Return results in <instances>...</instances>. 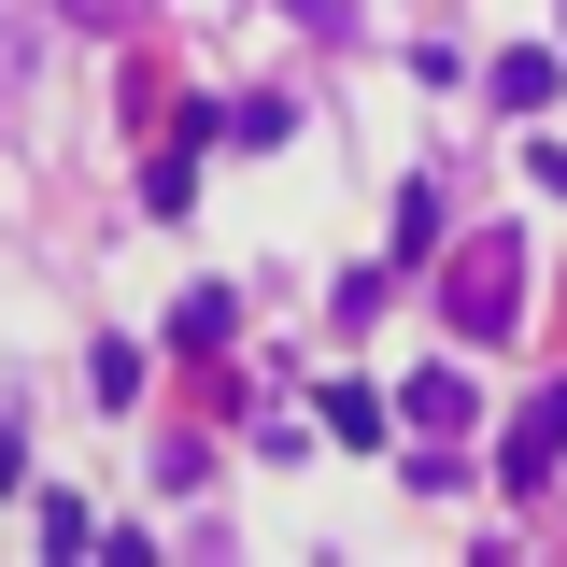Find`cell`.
Returning a JSON list of instances; mask_svg holds the SVG:
<instances>
[{"mask_svg":"<svg viewBox=\"0 0 567 567\" xmlns=\"http://www.w3.org/2000/svg\"><path fill=\"white\" fill-rule=\"evenodd\" d=\"M554 454H567V383H554L525 425H511V483H554Z\"/></svg>","mask_w":567,"mask_h":567,"instance_id":"6da1fadb","label":"cell"},{"mask_svg":"<svg viewBox=\"0 0 567 567\" xmlns=\"http://www.w3.org/2000/svg\"><path fill=\"white\" fill-rule=\"evenodd\" d=\"M511 312V241H483L468 270H454V327H496Z\"/></svg>","mask_w":567,"mask_h":567,"instance_id":"7a4b0ae2","label":"cell"},{"mask_svg":"<svg viewBox=\"0 0 567 567\" xmlns=\"http://www.w3.org/2000/svg\"><path fill=\"white\" fill-rule=\"evenodd\" d=\"M327 425H341L354 454H383V425H398V412H383V398H369V383H341V398H327Z\"/></svg>","mask_w":567,"mask_h":567,"instance_id":"3957f363","label":"cell"}]
</instances>
